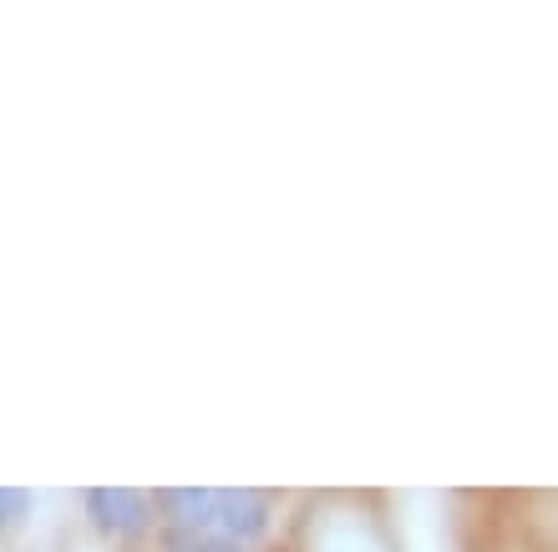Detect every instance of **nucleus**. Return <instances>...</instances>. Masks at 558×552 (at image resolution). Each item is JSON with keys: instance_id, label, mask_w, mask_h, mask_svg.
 <instances>
[{"instance_id": "obj_5", "label": "nucleus", "mask_w": 558, "mask_h": 552, "mask_svg": "<svg viewBox=\"0 0 558 552\" xmlns=\"http://www.w3.org/2000/svg\"><path fill=\"white\" fill-rule=\"evenodd\" d=\"M173 552H189V548H183V542H173Z\"/></svg>"}, {"instance_id": "obj_3", "label": "nucleus", "mask_w": 558, "mask_h": 552, "mask_svg": "<svg viewBox=\"0 0 558 552\" xmlns=\"http://www.w3.org/2000/svg\"><path fill=\"white\" fill-rule=\"evenodd\" d=\"M168 502H173L178 532H189V538H204L208 527H219V492H204V487H178Z\"/></svg>"}, {"instance_id": "obj_4", "label": "nucleus", "mask_w": 558, "mask_h": 552, "mask_svg": "<svg viewBox=\"0 0 558 552\" xmlns=\"http://www.w3.org/2000/svg\"><path fill=\"white\" fill-rule=\"evenodd\" d=\"M26 512V492H15V487H0V527L15 523Z\"/></svg>"}, {"instance_id": "obj_2", "label": "nucleus", "mask_w": 558, "mask_h": 552, "mask_svg": "<svg viewBox=\"0 0 558 552\" xmlns=\"http://www.w3.org/2000/svg\"><path fill=\"white\" fill-rule=\"evenodd\" d=\"M219 527L229 542H254L269 527V502L250 487L239 492H219Z\"/></svg>"}, {"instance_id": "obj_1", "label": "nucleus", "mask_w": 558, "mask_h": 552, "mask_svg": "<svg viewBox=\"0 0 558 552\" xmlns=\"http://www.w3.org/2000/svg\"><path fill=\"white\" fill-rule=\"evenodd\" d=\"M87 512L97 517L102 532H118V538H137L147 527V496L133 487H92Z\"/></svg>"}]
</instances>
